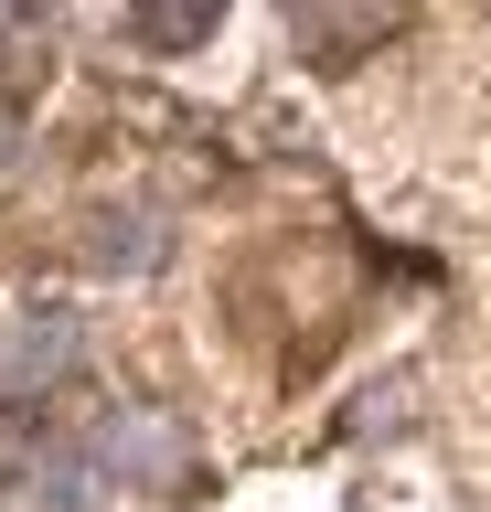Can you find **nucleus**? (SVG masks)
I'll return each mask as SVG.
<instances>
[{"label":"nucleus","instance_id":"1","mask_svg":"<svg viewBox=\"0 0 491 512\" xmlns=\"http://www.w3.org/2000/svg\"><path fill=\"white\" fill-rule=\"evenodd\" d=\"M86 459H97V480H107V491H129V502H182V491H193V427L161 416V406L97 416Z\"/></svg>","mask_w":491,"mask_h":512},{"label":"nucleus","instance_id":"2","mask_svg":"<svg viewBox=\"0 0 491 512\" xmlns=\"http://www.w3.org/2000/svg\"><path fill=\"white\" fill-rule=\"evenodd\" d=\"M75 363V320L65 310H11L0 320V406H22Z\"/></svg>","mask_w":491,"mask_h":512},{"label":"nucleus","instance_id":"3","mask_svg":"<svg viewBox=\"0 0 491 512\" xmlns=\"http://www.w3.org/2000/svg\"><path fill=\"white\" fill-rule=\"evenodd\" d=\"M385 32H395V11H299V54H363Z\"/></svg>","mask_w":491,"mask_h":512},{"label":"nucleus","instance_id":"4","mask_svg":"<svg viewBox=\"0 0 491 512\" xmlns=\"http://www.w3.org/2000/svg\"><path fill=\"white\" fill-rule=\"evenodd\" d=\"M97 267H150L161 256V214H97Z\"/></svg>","mask_w":491,"mask_h":512},{"label":"nucleus","instance_id":"5","mask_svg":"<svg viewBox=\"0 0 491 512\" xmlns=\"http://www.w3.org/2000/svg\"><path fill=\"white\" fill-rule=\"evenodd\" d=\"M139 43H161V54H193V43H214V11H193V0H161V11H129Z\"/></svg>","mask_w":491,"mask_h":512},{"label":"nucleus","instance_id":"6","mask_svg":"<svg viewBox=\"0 0 491 512\" xmlns=\"http://www.w3.org/2000/svg\"><path fill=\"white\" fill-rule=\"evenodd\" d=\"M0 512H75V491H65V470H43V480H22Z\"/></svg>","mask_w":491,"mask_h":512},{"label":"nucleus","instance_id":"7","mask_svg":"<svg viewBox=\"0 0 491 512\" xmlns=\"http://www.w3.org/2000/svg\"><path fill=\"white\" fill-rule=\"evenodd\" d=\"M0 160H11V107H0Z\"/></svg>","mask_w":491,"mask_h":512}]
</instances>
